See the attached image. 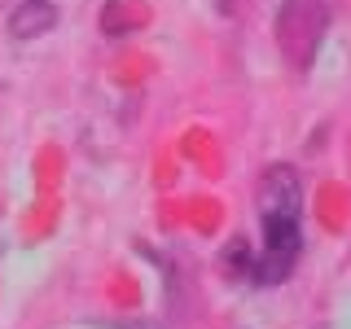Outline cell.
I'll return each mask as SVG.
<instances>
[{
    "label": "cell",
    "mask_w": 351,
    "mask_h": 329,
    "mask_svg": "<svg viewBox=\"0 0 351 329\" xmlns=\"http://www.w3.org/2000/svg\"><path fill=\"white\" fill-rule=\"evenodd\" d=\"M53 27V5L49 0H22V5L14 9V18H9V31L14 36H40V31Z\"/></svg>",
    "instance_id": "3"
},
{
    "label": "cell",
    "mask_w": 351,
    "mask_h": 329,
    "mask_svg": "<svg viewBox=\"0 0 351 329\" xmlns=\"http://www.w3.org/2000/svg\"><path fill=\"white\" fill-rule=\"evenodd\" d=\"M299 219H303V197H299V175L290 167H272L259 184V224H263V250L259 259H250V277L272 285L281 281L285 272L294 268L299 259V246H303V233H299Z\"/></svg>",
    "instance_id": "1"
},
{
    "label": "cell",
    "mask_w": 351,
    "mask_h": 329,
    "mask_svg": "<svg viewBox=\"0 0 351 329\" xmlns=\"http://www.w3.org/2000/svg\"><path fill=\"white\" fill-rule=\"evenodd\" d=\"M325 36V5L321 0H290L277 14V40L281 53L294 66H307L316 58V44Z\"/></svg>",
    "instance_id": "2"
}]
</instances>
